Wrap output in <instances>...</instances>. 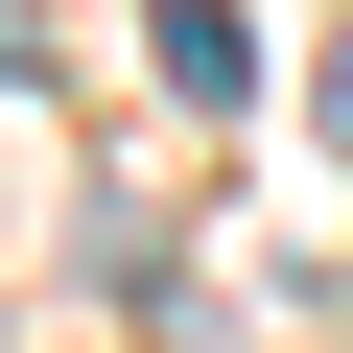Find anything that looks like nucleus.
I'll return each instance as SVG.
<instances>
[{
	"label": "nucleus",
	"instance_id": "f257e3e1",
	"mask_svg": "<svg viewBox=\"0 0 353 353\" xmlns=\"http://www.w3.org/2000/svg\"><path fill=\"white\" fill-rule=\"evenodd\" d=\"M0 71H48V24H24V0H0Z\"/></svg>",
	"mask_w": 353,
	"mask_h": 353
},
{
	"label": "nucleus",
	"instance_id": "f03ea898",
	"mask_svg": "<svg viewBox=\"0 0 353 353\" xmlns=\"http://www.w3.org/2000/svg\"><path fill=\"white\" fill-rule=\"evenodd\" d=\"M330 141H353V48H330Z\"/></svg>",
	"mask_w": 353,
	"mask_h": 353
}]
</instances>
